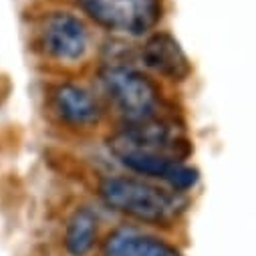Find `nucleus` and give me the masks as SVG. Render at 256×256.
I'll return each instance as SVG.
<instances>
[{
  "label": "nucleus",
  "mask_w": 256,
  "mask_h": 256,
  "mask_svg": "<svg viewBox=\"0 0 256 256\" xmlns=\"http://www.w3.org/2000/svg\"><path fill=\"white\" fill-rule=\"evenodd\" d=\"M97 192L109 210L144 226H174L186 208L182 194L138 176L103 178Z\"/></svg>",
  "instance_id": "obj_1"
},
{
  "label": "nucleus",
  "mask_w": 256,
  "mask_h": 256,
  "mask_svg": "<svg viewBox=\"0 0 256 256\" xmlns=\"http://www.w3.org/2000/svg\"><path fill=\"white\" fill-rule=\"evenodd\" d=\"M99 83L125 121H142L160 115V87L138 69L121 62H109L99 71Z\"/></svg>",
  "instance_id": "obj_2"
},
{
  "label": "nucleus",
  "mask_w": 256,
  "mask_h": 256,
  "mask_svg": "<svg viewBox=\"0 0 256 256\" xmlns=\"http://www.w3.org/2000/svg\"><path fill=\"white\" fill-rule=\"evenodd\" d=\"M79 8L101 28L144 36L162 18V0H77Z\"/></svg>",
  "instance_id": "obj_3"
},
{
  "label": "nucleus",
  "mask_w": 256,
  "mask_h": 256,
  "mask_svg": "<svg viewBox=\"0 0 256 256\" xmlns=\"http://www.w3.org/2000/svg\"><path fill=\"white\" fill-rule=\"evenodd\" d=\"M38 44L52 60L77 62L89 52L91 32L81 16L67 10H52L40 20Z\"/></svg>",
  "instance_id": "obj_4"
},
{
  "label": "nucleus",
  "mask_w": 256,
  "mask_h": 256,
  "mask_svg": "<svg viewBox=\"0 0 256 256\" xmlns=\"http://www.w3.org/2000/svg\"><path fill=\"white\" fill-rule=\"evenodd\" d=\"M99 256H184L182 250L140 226L125 224L111 230L99 246Z\"/></svg>",
  "instance_id": "obj_5"
},
{
  "label": "nucleus",
  "mask_w": 256,
  "mask_h": 256,
  "mask_svg": "<svg viewBox=\"0 0 256 256\" xmlns=\"http://www.w3.org/2000/svg\"><path fill=\"white\" fill-rule=\"evenodd\" d=\"M50 107L54 115L73 130L95 127L103 115L97 97L77 83H58L50 93Z\"/></svg>",
  "instance_id": "obj_6"
},
{
  "label": "nucleus",
  "mask_w": 256,
  "mask_h": 256,
  "mask_svg": "<svg viewBox=\"0 0 256 256\" xmlns=\"http://www.w3.org/2000/svg\"><path fill=\"white\" fill-rule=\"evenodd\" d=\"M144 65L168 81H184L192 67L178 40L168 32L152 34L142 46Z\"/></svg>",
  "instance_id": "obj_7"
},
{
  "label": "nucleus",
  "mask_w": 256,
  "mask_h": 256,
  "mask_svg": "<svg viewBox=\"0 0 256 256\" xmlns=\"http://www.w3.org/2000/svg\"><path fill=\"white\" fill-rule=\"evenodd\" d=\"M62 244L69 256H89L97 248L99 218L91 208L81 206L69 216L65 234H62Z\"/></svg>",
  "instance_id": "obj_8"
}]
</instances>
